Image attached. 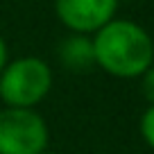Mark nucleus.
I'll list each match as a JSON object with an SVG mask.
<instances>
[{"label": "nucleus", "instance_id": "nucleus-7", "mask_svg": "<svg viewBox=\"0 0 154 154\" xmlns=\"http://www.w3.org/2000/svg\"><path fill=\"white\" fill-rule=\"evenodd\" d=\"M140 77H143V82H140V88H143L145 100H147L149 104H154V66H149Z\"/></svg>", "mask_w": 154, "mask_h": 154}, {"label": "nucleus", "instance_id": "nucleus-1", "mask_svg": "<svg viewBox=\"0 0 154 154\" xmlns=\"http://www.w3.org/2000/svg\"><path fill=\"white\" fill-rule=\"evenodd\" d=\"M95 63L113 77H138L154 66V43L149 34L131 20H111L93 38Z\"/></svg>", "mask_w": 154, "mask_h": 154}, {"label": "nucleus", "instance_id": "nucleus-5", "mask_svg": "<svg viewBox=\"0 0 154 154\" xmlns=\"http://www.w3.org/2000/svg\"><path fill=\"white\" fill-rule=\"evenodd\" d=\"M59 59L63 66H68L70 70L82 72L95 63V54H93V41H88L86 36H72L66 38L59 48Z\"/></svg>", "mask_w": 154, "mask_h": 154}, {"label": "nucleus", "instance_id": "nucleus-8", "mask_svg": "<svg viewBox=\"0 0 154 154\" xmlns=\"http://www.w3.org/2000/svg\"><path fill=\"white\" fill-rule=\"evenodd\" d=\"M5 66H7V45L2 41V36H0V72H2Z\"/></svg>", "mask_w": 154, "mask_h": 154}, {"label": "nucleus", "instance_id": "nucleus-6", "mask_svg": "<svg viewBox=\"0 0 154 154\" xmlns=\"http://www.w3.org/2000/svg\"><path fill=\"white\" fill-rule=\"evenodd\" d=\"M140 134H143L145 143L154 149V104H149V109L140 118Z\"/></svg>", "mask_w": 154, "mask_h": 154}, {"label": "nucleus", "instance_id": "nucleus-4", "mask_svg": "<svg viewBox=\"0 0 154 154\" xmlns=\"http://www.w3.org/2000/svg\"><path fill=\"white\" fill-rule=\"evenodd\" d=\"M57 16L72 32H97L113 20L118 0H57Z\"/></svg>", "mask_w": 154, "mask_h": 154}, {"label": "nucleus", "instance_id": "nucleus-3", "mask_svg": "<svg viewBox=\"0 0 154 154\" xmlns=\"http://www.w3.org/2000/svg\"><path fill=\"white\" fill-rule=\"evenodd\" d=\"M50 131L36 111L7 106L0 111V154H41Z\"/></svg>", "mask_w": 154, "mask_h": 154}, {"label": "nucleus", "instance_id": "nucleus-2", "mask_svg": "<svg viewBox=\"0 0 154 154\" xmlns=\"http://www.w3.org/2000/svg\"><path fill=\"white\" fill-rule=\"evenodd\" d=\"M52 86V72L38 57H23L7 63L0 72V97L16 109H32Z\"/></svg>", "mask_w": 154, "mask_h": 154}, {"label": "nucleus", "instance_id": "nucleus-9", "mask_svg": "<svg viewBox=\"0 0 154 154\" xmlns=\"http://www.w3.org/2000/svg\"><path fill=\"white\" fill-rule=\"evenodd\" d=\"M41 154H57V152H50V149H43Z\"/></svg>", "mask_w": 154, "mask_h": 154}]
</instances>
